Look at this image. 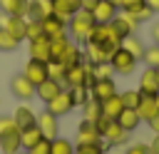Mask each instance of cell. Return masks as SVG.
<instances>
[{
    "label": "cell",
    "instance_id": "obj_1",
    "mask_svg": "<svg viewBox=\"0 0 159 154\" xmlns=\"http://www.w3.org/2000/svg\"><path fill=\"white\" fill-rule=\"evenodd\" d=\"M94 15L89 12V10H77L72 17H70V22H67V35H70V40L72 42H77V45H87L89 42V37H92V30H94Z\"/></svg>",
    "mask_w": 159,
    "mask_h": 154
},
{
    "label": "cell",
    "instance_id": "obj_2",
    "mask_svg": "<svg viewBox=\"0 0 159 154\" xmlns=\"http://www.w3.org/2000/svg\"><path fill=\"white\" fill-rule=\"evenodd\" d=\"M89 40H92V42H99V45L107 47L109 52H114V50L122 45V35L112 27V22H97Z\"/></svg>",
    "mask_w": 159,
    "mask_h": 154
},
{
    "label": "cell",
    "instance_id": "obj_3",
    "mask_svg": "<svg viewBox=\"0 0 159 154\" xmlns=\"http://www.w3.org/2000/svg\"><path fill=\"white\" fill-rule=\"evenodd\" d=\"M109 65H112V70H114V75H132L134 70H137V65H139V60L132 55V52H127L122 45L112 52V57H109Z\"/></svg>",
    "mask_w": 159,
    "mask_h": 154
},
{
    "label": "cell",
    "instance_id": "obj_4",
    "mask_svg": "<svg viewBox=\"0 0 159 154\" xmlns=\"http://www.w3.org/2000/svg\"><path fill=\"white\" fill-rule=\"evenodd\" d=\"M45 109L47 112H52L55 117H62V114H70L72 109H75V102H72V92L65 87L57 97H52L47 104H45Z\"/></svg>",
    "mask_w": 159,
    "mask_h": 154
},
{
    "label": "cell",
    "instance_id": "obj_5",
    "mask_svg": "<svg viewBox=\"0 0 159 154\" xmlns=\"http://www.w3.org/2000/svg\"><path fill=\"white\" fill-rule=\"evenodd\" d=\"M10 92H12L20 102H30V99L35 97V84H32L25 75H15V77L10 79Z\"/></svg>",
    "mask_w": 159,
    "mask_h": 154
},
{
    "label": "cell",
    "instance_id": "obj_6",
    "mask_svg": "<svg viewBox=\"0 0 159 154\" xmlns=\"http://www.w3.org/2000/svg\"><path fill=\"white\" fill-rule=\"evenodd\" d=\"M37 129L42 132V137L45 139H55V137H60V117H55L52 112H40L37 114Z\"/></svg>",
    "mask_w": 159,
    "mask_h": 154
},
{
    "label": "cell",
    "instance_id": "obj_7",
    "mask_svg": "<svg viewBox=\"0 0 159 154\" xmlns=\"http://www.w3.org/2000/svg\"><path fill=\"white\" fill-rule=\"evenodd\" d=\"M25 25H27L25 17H15V15H5V12H0V27H2L5 32H10L17 42L25 40Z\"/></svg>",
    "mask_w": 159,
    "mask_h": 154
},
{
    "label": "cell",
    "instance_id": "obj_8",
    "mask_svg": "<svg viewBox=\"0 0 159 154\" xmlns=\"http://www.w3.org/2000/svg\"><path fill=\"white\" fill-rule=\"evenodd\" d=\"M22 75L37 87L40 82H45L47 79V62H42V60H27V65H25V70H22Z\"/></svg>",
    "mask_w": 159,
    "mask_h": 154
},
{
    "label": "cell",
    "instance_id": "obj_9",
    "mask_svg": "<svg viewBox=\"0 0 159 154\" xmlns=\"http://www.w3.org/2000/svg\"><path fill=\"white\" fill-rule=\"evenodd\" d=\"M82 52H84V60L87 62H92V65H99V62H109V57H112V52L107 50V47H102L99 42H87V45H82Z\"/></svg>",
    "mask_w": 159,
    "mask_h": 154
},
{
    "label": "cell",
    "instance_id": "obj_10",
    "mask_svg": "<svg viewBox=\"0 0 159 154\" xmlns=\"http://www.w3.org/2000/svg\"><path fill=\"white\" fill-rule=\"evenodd\" d=\"M89 142H102V134H99L94 122L82 119L77 124V144H89Z\"/></svg>",
    "mask_w": 159,
    "mask_h": 154
},
{
    "label": "cell",
    "instance_id": "obj_11",
    "mask_svg": "<svg viewBox=\"0 0 159 154\" xmlns=\"http://www.w3.org/2000/svg\"><path fill=\"white\" fill-rule=\"evenodd\" d=\"M62 89H65V84H62V82H57V79H50V77H47L45 82H40V84L35 87V97H40V99L47 104V102H50L52 97H57Z\"/></svg>",
    "mask_w": 159,
    "mask_h": 154
},
{
    "label": "cell",
    "instance_id": "obj_12",
    "mask_svg": "<svg viewBox=\"0 0 159 154\" xmlns=\"http://www.w3.org/2000/svg\"><path fill=\"white\" fill-rule=\"evenodd\" d=\"M47 15H52V0H27L25 20H42Z\"/></svg>",
    "mask_w": 159,
    "mask_h": 154
},
{
    "label": "cell",
    "instance_id": "obj_13",
    "mask_svg": "<svg viewBox=\"0 0 159 154\" xmlns=\"http://www.w3.org/2000/svg\"><path fill=\"white\" fill-rule=\"evenodd\" d=\"M40 22H42V32H45L47 37H62V35H67V22L60 20L57 15H47V17H42Z\"/></svg>",
    "mask_w": 159,
    "mask_h": 154
},
{
    "label": "cell",
    "instance_id": "obj_14",
    "mask_svg": "<svg viewBox=\"0 0 159 154\" xmlns=\"http://www.w3.org/2000/svg\"><path fill=\"white\" fill-rule=\"evenodd\" d=\"M89 94H92L97 102H104V99H109L112 94H117V84H114V77H109V79H97V82L92 84Z\"/></svg>",
    "mask_w": 159,
    "mask_h": 154
},
{
    "label": "cell",
    "instance_id": "obj_15",
    "mask_svg": "<svg viewBox=\"0 0 159 154\" xmlns=\"http://www.w3.org/2000/svg\"><path fill=\"white\" fill-rule=\"evenodd\" d=\"M117 12H119V5H117V2H112V0H99V2H97V7L92 10L94 22H112Z\"/></svg>",
    "mask_w": 159,
    "mask_h": 154
},
{
    "label": "cell",
    "instance_id": "obj_16",
    "mask_svg": "<svg viewBox=\"0 0 159 154\" xmlns=\"http://www.w3.org/2000/svg\"><path fill=\"white\" fill-rule=\"evenodd\" d=\"M30 57L32 60L50 62V37L47 35H40V37L30 40Z\"/></svg>",
    "mask_w": 159,
    "mask_h": 154
},
{
    "label": "cell",
    "instance_id": "obj_17",
    "mask_svg": "<svg viewBox=\"0 0 159 154\" xmlns=\"http://www.w3.org/2000/svg\"><path fill=\"white\" fill-rule=\"evenodd\" d=\"M142 94H159V79H157V70L154 67H147L139 77V87H137Z\"/></svg>",
    "mask_w": 159,
    "mask_h": 154
},
{
    "label": "cell",
    "instance_id": "obj_18",
    "mask_svg": "<svg viewBox=\"0 0 159 154\" xmlns=\"http://www.w3.org/2000/svg\"><path fill=\"white\" fill-rule=\"evenodd\" d=\"M159 112V104H157V94H142L139 104H137V114L142 122H149L154 114Z\"/></svg>",
    "mask_w": 159,
    "mask_h": 154
},
{
    "label": "cell",
    "instance_id": "obj_19",
    "mask_svg": "<svg viewBox=\"0 0 159 154\" xmlns=\"http://www.w3.org/2000/svg\"><path fill=\"white\" fill-rule=\"evenodd\" d=\"M112 27H114V30H117V32L122 35V40H124L127 35H134L139 25H137V22H134V20H132L129 15H124V12L119 10V12L114 15V20H112Z\"/></svg>",
    "mask_w": 159,
    "mask_h": 154
},
{
    "label": "cell",
    "instance_id": "obj_20",
    "mask_svg": "<svg viewBox=\"0 0 159 154\" xmlns=\"http://www.w3.org/2000/svg\"><path fill=\"white\" fill-rule=\"evenodd\" d=\"M12 119H15V127H17V129H27V127H35V124H37V114H35L27 104H20V107L15 109V114H12Z\"/></svg>",
    "mask_w": 159,
    "mask_h": 154
},
{
    "label": "cell",
    "instance_id": "obj_21",
    "mask_svg": "<svg viewBox=\"0 0 159 154\" xmlns=\"http://www.w3.org/2000/svg\"><path fill=\"white\" fill-rule=\"evenodd\" d=\"M0 149H2V154H17L22 149V144H20V129L5 132L0 137Z\"/></svg>",
    "mask_w": 159,
    "mask_h": 154
},
{
    "label": "cell",
    "instance_id": "obj_22",
    "mask_svg": "<svg viewBox=\"0 0 159 154\" xmlns=\"http://www.w3.org/2000/svg\"><path fill=\"white\" fill-rule=\"evenodd\" d=\"M67 89L72 87H84V60L75 67H67V75H65V82H62Z\"/></svg>",
    "mask_w": 159,
    "mask_h": 154
},
{
    "label": "cell",
    "instance_id": "obj_23",
    "mask_svg": "<svg viewBox=\"0 0 159 154\" xmlns=\"http://www.w3.org/2000/svg\"><path fill=\"white\" fill-rule=\"evenodd\" d=\"M117 124L124 129V132H134L139 124H142V119H139V114H137V109H129V107H124L122 112H119V117H117Z\"/></svg>",
    "mask_w": 159,
    "mask_h": 154
},
{
    "label": "cell",
    "instance_id": "obj_24",
    "mask_svg": "<svg viewBox=\"0 0 159 154\" xmlns=\"http://www.w3.org/2000/svg\"><path fill=\"white\" fill-rule=\"evenodd\" d=\"M122 109H124V102H122L119 92H117V94H112L109 99H104V102H102V114H104V117H109V119H117Z\"/></svg>",
    "mask_w": 159,
    "mask_h": 154
},
{
    "label": "cell",
    "instance_id": "obj_25",
    "mask_svg": "<svg viewBox=\"0 0 159 154\" xmlns=\"http://www.w3.org/2000/svg\"><path fill=\"white\" fill-rule=\"evenodd\" d=\"M0 12L15 15V17H25V12H27V0H0Z\"/></svg>",
    "mask_w": 159,
    "mask_h": 154
},
{
    "label": "cell",
    "instance_id": "obj_26",
    "mask_svg": "<svg viewBox=\"0 0 159 154\" xmlns=\"http://www.w3.org/2000/svg\"><path fill=\"white\" fill-rule=\"evenodd\" d=\"M122 47H124L127 52H132L137 60H142V57H144V50H147V45L137 37V32H134V35H127V37L122 40Z\"/></svg>",
    "mask_w": 159,
    "mask_h": 154
},
{
    "label": "cell",
    "instance_id": "obj_27",
    "mask_svg": "<svg viewBox=\"0 0 159 154\" xmlns=\"http://www.w3.org/2000/svg\"><path fill=\"white\" fill-rule=\"evenodd\" d=\"M82 119H89V122H97L99 117H102V102H97L94 97H89L82 107Z\"/></svg>",
    "mask_w": 159,
    "mask_h": 154
},
{
    "label": "cell",
    "instance_id": "obj_28",
    "mask_svg": "<svg viewBox=\"0 0 159 154\" xmlns=\"http://www.w3.org/2000/svg\"><path fill=\"white\" fill-rule=\"evenodd\" d=\"M84 60V52H82V45H77V42H70V47H67V52L62 55V62L67 65V67H75V65H80Z\"/></svg>",
    "mask_w": 159,
    "mask_h": 154
},
{
    "label": "cell",
    "instance_id": "obj_29",
    "mask_svg": "<svg viewBox=\"0 0 159 154\" xmlns=\"http://www.w3.org/2000/svg\"><path fill=\"white\" fill-rule=\"evenodd\" d=\"M124 15H129V17H132L137 25H142V22H149V20L154 17V12H152V7H149L147 2H142L139 7H132V10H127Z\"/></svg>",
    "mask_w": 159,
    "mask_h": 154
},
{
    "label": "cell",
    "instance_id": "obj_30",
    "mask_svg": "<svg viewBox=\"0 0 159 154\" xmlns=\"http://www.w3.org/2000/svg\"><path fill=\"white\" fill-rule=\"evenodd\" d=\"M40 139H42V132L37 129V124L35 127H27V129H20V144H22V149H30Z\"/></svg>",
    "mask_w": 159,
    "mask_h": 154
},
{
    "label": "cell",
    "instance_id": "obj_31",
    "mask_svg": "<svg viewBox=\"0 0 159 154\" xmlns=\"http://www.w3.org/2000/svg\"><path fill=\"white\" fill-rule=\"evenodd\" d=\"M75 12H77V10H72V5H70L67 0H52V15H57L60 20L70 22V17H72Z\"/></svg>",
    "mask_w": 159,
    "mask_h": 154
},
{
    "label": "cell",
    "instance_id": "obj_32",
    "mask_svg": "<svg viewBox=\"0 0 159 154\" xmlns=\"http://www.w3.org/2000/svg\"><path fill=\"white\" fill-rule=\"evenodd\" d=\"M50 154H75V144L65 137H55L50 142Z\"/></svg>",
    "mask_w": 159,
    "mask_h": 154
},
{
    "label": "cell",
    "instance_id": "obj_33",
    "mask_svg": "<svg viewBox=\"0 0 159 154\" xmlns=\"http://www.w3.org/2000/svg\"><path fill=\"white\" fill-rule=\"evenodd\" d=\"M65 75H67V65L65 62H60V60H50L47 62V77L50 79L65 82Z\"/></svg>",
    "mask_w": 159,
    "mask_h": 154
},
{
    "label": "cell",
    "instance_id": "obj_34",
    "mask_svg": "<svg viewBox=\"0 0 159 154\" xmlns=\"http://www.w3.org/2000/svg\"><path fill=\"white\" fill-rule=\"evenodd\" d=\"M109 147L102 142H89V144H75V154H104Z\"/></svg>",
    "mask_w": 159,
    "mask_h": 154
},
{
    "label": "cell",
    "instance_id": "obj_35",
    "mask_svg": "<svg viewBox=\"0 0 159 154\" xmlns=\"http://www.w3.org/2000/svg\"><path fill=\"white\" fill-rule=\"evenodd\" d=\"M20 47V42L10 35V32H5L2 27H0V52H15Z\"/></svg>",
    "mask_w": 159,
    "mask_h": 154
},
{
    "label": "cell",
    "instance_id": "obj_36",
    "mask_svg": "<svg viewBox=\"0 0 159 154\" xmlns=\"http://www.w3.org/2000/svg\"><path fill=\"white\" fill-rule=\"evenodd\" d=\"M119 97H122L124 107L137 109V104H139V99H142V92H139V89H124V92H119Z\"/></svg>",
    "mask_w": 159,
    "mask_h": 154
},
{
    "label": "cell",
    "instance_id": "obj_37",
    "mask_svg": "<svg viewBox=\"0 0 159 154\" xmlns=\"http://www.w3.org/2000/svg\"><path fill=\"white\" fill-rule=\"evenodd\" d=\"M144 62H147V67H159V45H149L147 50H144V57H142Z\"/></svg>",
    "mask_w": 159,
    "mask_h": 154
},
{
    "label": "cell",
    "instance_id": "obj_38",
    "mask_svg": "<svg viewBox=\"0 0 159 154\" xmlns=\"http://www.w3.org/2000/svg\"><path fill=\"white\" fill-rule=\"evenodd\" d=\"M40 35H45L42 32V22L40 20H27V25H25V40H35Z\"/></svg>",
    "mask_w": 159,
    "mask_h": 154
},
{
    "label": "cell",
    "instance_id": "obj_39",
    "mask_svg": "<svg viewBox=\"0 0 159 154\" xmlns=\"http://www.w3.org/2000/svg\"><path fill=\"white\" fill-rule=\"evenodd\" d=\"M70 92H72V102H75V107H82V104H84V102L92 97L87 87H72Z\"/></svg>",
    "mask_w": 159,
    "mask_h": 154
},
{
    "label": "cell",
    "instance_id": "obj_40",
    "mask_svg": "<svg viewBox=\"0 0 159 154\" xmlns=\"http://www.w3.org/2000/svg\"><path fill=\"white\" fill-rule=\"evenodd\" d=\"M94 75H97V79H109V77H114V70L109 62H99V65H94Z\"/></svg>",
    "mask_w": 159,
    "mask_h": 154
},
{
    "label": "cell",
    "instance_id": "obj_41",
    "mask_svg": "<svg viewBox=\"0 0 159 154\" xmlns=\"http://www.w3.org/2000/svg\"><path fill=\"white\" fill-rule=\"evenodd\" d=\"M50 142H52V139H45V137H42L37 144H32V147L25 149V152H27V154H50Z\"/></svg>",
    "mask_w": 159,
    "mask_h": 154
},
{
    "label": "cell",
    "instance_id": "obj_42",
    "mask_svg": "<svg viewBox=\"0 0 159 154\" xmlns=\"http://www.w3.org/2000/svg\"><path fill=\"white\" fill-rule=\"evenodd\" d=\"M10 129H17V127H15V119L7 117V114H2V117H0V137H2L5 132H10Z\"/></svg>",
    "mask_w": 159,
    "mask_h": 154
},
{
    "label": "cell",
    "instance_id": "obj_43",
    "mask_svg": "<svg viewBox=\"0 0 159 154\" xmlns=\"http://www.w3.org/2000/svg\"><path fill=\"white\" fill-rule=\"evenodd\" d=\"M127 154H152V152H149V144L137 142V144H132V147L127 149Z\"/></svg>",
    "mask_w": 159,
    "mask_h": 154
},
{
    "label": "cell",
    "instance_id": "obj_44",
    "mask_svg": "<svg viewBox=\"0 0 159 154\" xmlns=\"http://www.w3.org/2000/svg\"><path fill=\"white\" fill-rule=\"evenodd\" d=\"M142 2H144V0H119L117 5H119V10H122V12H127V10H132V7H139Z\"/></svg>",
    "mask_w": 159,
    "mask_h": 154
},
{
    "label": "cell",
    "instance_id": "obj_45",
    "mask_svg": "<svg viewBox=\"0 0 159 154\" xmlns=\"http://www.w3.org/2000/svg\"><path fill=\"white\" fill-rule=\"evenodd\" d=\"M147 124H149V129H152L154 134H159V112H157V114H154V117H152Z\"/></svg>",
    "mask_w": 159,
    "mask_h": 154
},
{
    "label": "cell",
    "instance_id": "obj_46",
    "mask_svg": "<svg viewBox=\"0 0 159 154\" xmlns=\"http://www.w3.org/2000/svg\"><path fill=\"white\" fill-rule=\"evenodd\" d=\"M80 2H82V10H89V12H92V10L97 7L99 0H80Z\"/></svg>",
    "mask_w": 159,
    "mask_h": 154
},
{
    "label": "cell",
    "instance_id": "obj_47",
    "mask_svg": "<svg viewBox=\"0 0 159 154\" xmlns=\"http://www.w3.org/2000/svg\"><path fill=\"white\" fill-rule=\"evenodd\" d=\"M149 152H152V154H159V134H154V139H152V144H149Z\"/></svg>",
    "mask_w": 159,
    "mask_h": 154
},
{
    "label": "cell",
    "instance_id": "obj_48",
    "mask_svg": "<svg viewBox=\"0 0 159 154\" xmlns=\"http://www.w3.org/2000/svg\"><path fill=\"white\" fill-rule=\"evenodd\" d=\"M152 40H154V45H159V22L152 25Z\"/></svg>",
    "mask_w": 159,
    "mask_h": 154
},
{
    "label": "cell",
    "instance_id": "obj_49",
    "mask_svg": "<svg viewBox=\"0 0 159 154\" xmlns=\"http://www.w3.org/2000/svg\"><path fill=\"white\" fill-rule=\"evenodd\" d=\"M144 2L152 7V12H154V15H159V0H144Z\"/></svg>",
    "mask_w": 159,
    "mask_h": 154
},
{
    "label": "cell",
    "instance_id": "obj_50",
    "mask_svg": "<svg viewBox=\"0 0 159 154\" xmlns=\"http://www.w3.org/2000/svg\"><path fill=\"white\" fill-rule=\"evenodd\" d=\"M67 2L72 5V10H80V7H82V2H80V0H67Z\"/></svg>",
    "mask_w": 159,
    "mask_h": 154
},
{
    "label": "cell",
    "instance_id": "obj_51",
    "mask_svg": "<svg viewBox=\"0 0 159 154\" xmlns=\"http://www.w3.org/2000/svg\"><path fill=\"white\" fill-rule=\"evenodd\" d=\"M17 154H27V152H22V149H20V152H17Z\"/></svg>",
    "mask_w": 159,
    "mask_h": 154
},
{
    "label": "cell",
    "instance_id": "obj_52",
    "mask_svg": "<svg viewBox=\"0 0 159 154\" xmlns=\"http://www.w3.org/2000/svg\"><path fill=\"white\" fill-rule=\"evenodd\" d=\"M157 79H159V67H157Z\"/></svg>",
    "mask_w": 159,
    "mask_h": 154
},
{
    "label": "cell",
    "instance_id": "obj_53",
    "mask_svg": "<svg viewBox=\"0 0 159 154\" xmlns=\"http://www.w3.org/2000/svg\"><path fill=\"white\" fill-rule=\"evenodd\" d=\"M157 104H159V94H157Z\"/></svg>",
    "mask_w": 159,
    "mask_h": 154
},
{
    "label": "cell",
    "instance_id": "obj_54",
    "mask_svg": "<svg viewBox=\"0 0 159 154\" xmlns=\"http://www.w3.org/2000/svg\"><path fill=\"white\" fill-rule=\"evenodd\" d=\"M112 2H119V0H112Z\"/></svg>",
    "mask_w": 159,
    "mask_h": 154
}]
</instances>
